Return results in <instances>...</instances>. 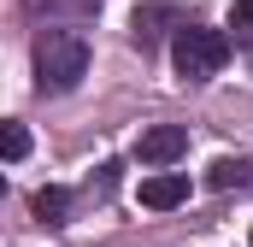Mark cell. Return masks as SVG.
<instances>
[{"mask_svg":"<svg viewBox=\"0 0 253 247\" xmlns=\"http://www.w3.org/2000/svg\"><path fill=\"white\" fill-rule=\"evenodd\" d=\"M83 77H88V41L77 30H42L36 36V82L53 88V94H65Z\"/></svg>","mask_w":253,"mask_h":247,"instance_id":"cell-1","label":"cell"},{"mask_svg":"<svg viewBox=\"0 0 253 247\" xmlns=\"http://www.w3.org/2000/svg\"><path fill=\"white\" fill-rule=\"evenodd\" d=\"M171 65H177V77L206 82V77H218V71L230 65V36H224V30H206V24H177V36H171Z\"/></svg>","mask_w":253,"mask_h":247,"instance_id":"cell-2","label":"cell"},{"mask_svg":"<svg viewBox=\"0 0 253 247\" xmlns=\"http://www.w3.org/2000/svg\"><path fill=\"white\" fill-rule=\"evenodd\" d=\"M183 153H189V129H183V124H153V129H141V141H135V159L153 165V171H159V165H177Z\"/></svg>","mask_w":253,"mask_h":247,"instance_id":"cell-3","label":"cell"},{"mask_svg":"<svg viewBox=\"0 0 253 247\" xmlns=\"http://www.w3.org/2000/svg\"><path fill=\"white\" fill-rule=\"evenodd\" d=\"M189 200V177L183 171H153V177H141V206L147 212H171V206H183Z\"/></svg>","mask_w":253,"mask_h":247,"instance_id":"cell-4","label":"cell"},{"mask_svg":"<svg viewBox=\"0 0 253 247\" xmlns=\"http://www.w3.org/2000/svg\"><path fill=\"white\" fill-rule=\"evenodd\" d=\"M159 24H189V18H183V12H171V6H141V12H135V41L147 47V41L159 36Z\"/></svg>","mask_w":253,"mask_h":247,"instance_id":"cell-5","label":"cell"},{"mask_svg":"<svg viewBox=\"0 0 253 247\" xmlns=\"http://www.w3.org/2000/svg\"><path fill=\"white\" fill-rule=\"evenodd\" d=\"M248 177H253V165H248V159H218V165L206 171V183L218 188V194H224V188H248Z\"/></svg>","mask_w":253,"mask_h":247,"instance_id":"cell-6","label":"cell"},{"mask_svg":"<svg viewBox=\"0 0 253 247\" xmlns=\"http://www.w3.org/2000/svg\"><path fill=\"white\" fill-rule=\"evenodd\" d=\"M30 206H36V218H42V224H59L65 212H71V194H65V188H42Z\"/></svg>","mask_w":253,"mask_h":247,"instance_id":"cell-7","label":"cell"},{"mask_svg":"<svg viewBox=\"0 0 253 247\" xmlns=\"http://www.w3.org/2000/svg\"><path fill=\"white\" fill-rule=\"evenodd\" d=\"M24 153H30V129H24V124H6V159L18 165Z\"/></svg>","mask_w":253,"mask_h":247,"instance_id":"cell-8","label":"cell"},{"mask_svg":"<svg viewBox=\"0 0 253 247\" xmlns=\"http://www.w3.org/2000/svg\"><path fill=\"white\" fill-rule=\"evenodd\" d=\"M230 30H242L253 41V0H236V6H230Z\"/></svg>","mask_w":253,"mask_h":247,"instance_id":"cell-9","label":"cell"}]
</instances>
